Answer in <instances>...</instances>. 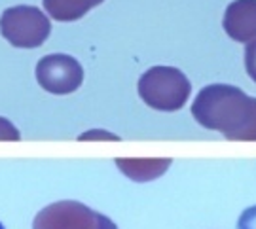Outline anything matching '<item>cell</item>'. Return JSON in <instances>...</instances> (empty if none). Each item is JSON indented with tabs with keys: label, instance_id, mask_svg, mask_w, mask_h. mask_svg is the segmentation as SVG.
Masks as SVG:
<instances>
[{
	"label": "cell",
	"instance_id": "cell-1",
	"mask_svg": "<svg viewBox=\"0 0 256 229\" xmlns=\"http://www.w3.org/2000/svg\"><path fill=\"white\" fill-rule=\"evenodd\" d=\"M194 119L228 140H256V99L226 83L203 87L192 102Z\"/></svg>",
	"mask_w": 256,
	"mask_h": 229
},
{
	"label": "cell",
	"instance_id": "cell-2",
	"mask_svg": "<svg viewBox=\"0 0 256 229\" xmlns=\"http://www.w3.org/2000/svg\"><path fill=\"white\" fill-rule=\"evenodd\" d=\"M138 95L150 108L176 112L188 102L192 83L186 74L174 66H152L138 80Z\"/></svg>",
	"mask_w": 256,
	"mask_h": 229
},
{
	"label": "cell",
	"instance_id": "cell-3",
	"mask_svg": "<svg viewBox=\"0 0 256 229\" xmlns=\"http://www.w3.org/2000/svg\"><path fill=\"white\" fill-rule=\"evenodd\" d=\"M52 32V21L36 6H14L0 15V34L14 47H40Z\"/></svg>",
	"mask_w": 256,
	"mask_h": 229
},
{
	"label": "cell",
	"instance_id": "cell-4",
	"mask_svg": "<svg viewBox=\"0 0 256 229\" xmlns=\"http://www.w3.org/2000/svg\"><path fill=\"white\" fill-rule=\"evenodd\" d=\"M32 229H118V226L80 201H57L38 212Z\"/></svg>",
	"mask_w": 256,
	"mask_h": 229
},
{
	"label": "cell",
	"instance_id": "cell-5",
	"mask_svg": "<svg viewBox=\"0 0 256 229\" xmlns=\"http://www.w3.org/2000/svg\"><path fill=\"white\" fill-rule=\"evenodd\" d=\"M36 82L52 95H70L82 85L84 68L74 57L52 53L38 61Z\"/></svg>",
	"mask_w": 256,
	"mask_h": 229
},
{
	"label": "cell",
	"instance_id": "cell-6",
	"mask_svg": "<svg viewBox=\"0 0 256 229\" xmlns=\"http://www.w3.org/2000/svg\"><path fill=\"white\" fill-rule=\"evenodd\" d=\"M222 25L232 40L252 42L256 38V0H234L224 11Z\"/></svg>",
	"mask_w": 256,
	"mask_h": 229
},
{
	"label": "cell",
	"instance_id": "cell-7",
	"mask_svg": "<svg viewBox=\"0 0 256 229\" xmlns=\"http://www.w3.org/2000/svg\"><path fill=\"white\" fill-rule=\"evenodd\" d=\"M116 165L135 182H148L160 178L171 167V159H116Z\"/></svg>",
	"mask_w": 256,
	"mask_h": 229
},
{
	"label": "cell",
	"instance_id": "cell-8",
	"mask_svg": "<svg viewBox=\"0 0 256 229\" xmlns=\"http://www.w3.org/2000/svg\"><path fill=\"white\" fill-rule=\"evenodd\" d=\"M104 0H42L48 15L61 23L82 19L88 11L97 8Z\"/></svg>",
	"mask_w": 256,
	"mask_h": 229
},
{
	"label": "cell",
	"instance_id": "cell-9",
	"mask_svg": "<svg viewBox=\"0 0 256 229\" xmlns=\"http://www.w3.org/2000/svg\"><path fill=\"white\" fill-rule=\"evenodd\" d=\"M21 138V133L18 127L6 118H0V140H8V142H16Z\"/></svg>",
	"mask_w": 256,
	"mask_h": 229
},
{
	"label": "cell",
	"instance_id": "cell-10",
	"mask_svg": "<svg viewBox=\"0 0 256 229\" xmlns=\"http://www.w3.org/2000/svg\"><path fill=\"white\" fill-rule=\"evenodd\" d=\"M245 68H247V74L256 83V38L252 42H248L247 47H245Z\"/></svg>",
	"mask_w": 256,
	"mask_h": 229
},
{
	"label": "cell",
	"instance_id": "cell-11",
	"mask_svg": "<svg viewBox=\"0 0 256 229\" xmlns=\"http://www.w3.org/2000/svg\"><path fill=\"white\" fill-rule=\"evenodd\" d=\"M238 229H256V205L241 212L238 220Z\"/></svg>",
	"mask_w": 256,
	"mask_h": 229
},
{
	"label": "cell",
	"instance_id": "cell-12",
	"mask_svg": "<svg viewBox=\"0 0 256 229\" xmlns=\"http://www.w3.org/2000/svg\"><path fill=\"white\" fill-rule=\"evenodd\" d=\"M90 138H104V140H120L116 135H110V133H104V131H88L80 135V140H90Z\"/></svg>",
	"mask_w": 256,
	"mask_h": 229
},
{
	"label": "cell",
	"instance_id": "cell-13",
	"mask_svg": "<svg viewBox=\"0 0 256 229\" xmlns=\"http://www.w3.org/2000/svg\"><path fill=\"white\" fill-rule=\"evenodd\" d=\"M0 229H6V228H4V226H2V224H0Z\"/></svg>",
	"mask_w": 256,
	"mask_h": 229
}]
</instances>
